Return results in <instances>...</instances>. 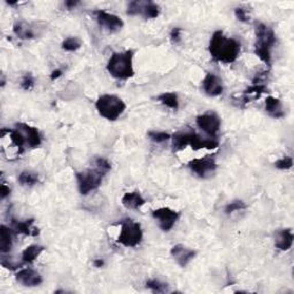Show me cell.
Listing matches in <instances>:
<instances>
[{"label": "cell", "instance_id": "cell-19", "mask_svg": "<svg viewBox=\"0 0 294 294\" xmlns=\"http://www.w3.org/2000/svg\"><path fill=\"white\" fill-rule=\"evenodd\" d=\"M190 146L193 148L194 151H198V149H201V148L215 149L219 147V142L216 141L215 138H209V139L201 138L199 134H197L193 131V133H192V137H191Z\"/></svg>", "mask_w": 294, "mask_h": 294}, {"label": "cell", "instance_id": "cell-39", "mask_svg": "<svg viewBox=\"0 0 294 294\" xmlns=\"http://www.w3.org/2000/svg\"><path fill=\"white\" fill-rule=\"evenodd\" d=\"M79 4H80V2H73V0H71V2H66V3H65V6H66L67 8H69V9H73V8L76 7Z\"/></svg>", "mask_w": 294, "mask_h": 294}, {"label": "cell", "instance_id": "cell-17", "mask_svg": "<svg viewBox=\"0 0 294 294\" xmlns=\"http://www.w3.org/2000/svg\"><path fill=\"white\" fill-rule=\"evenodd\" d=\"M16 128L26 133L25 137L27 139V143L31 148H35V147H38L41 145L42 136H41L40 131H38V129L33 128V127H31V125L26 124V123H17Z\"/></svg>", "mask_w": 294, "mask_h": 294}, {"label": "cell", "instance_id": "cell-28", "mask_svg": "<svg viewBox=\"0 0 294 294\" xmlns=\"http://www.w3.org/2000/svg\"><path fill=\"white\" fill-rule=\"evenodd\" d=\"M146 287L154 293H166L169 291V285L167 283L160 282L159 279H149L146 282Z\"/></svg>", "mask_w": 294, "mask_h": 294}, {"label": "cell", "instance_id": "cell-11", "mask_svg": "<svg viewBox=\"0 0 294 294\" xmlns=\"http://www.w3.org/2000/svg\"><path fill=\"white\" fill-rule=\"evenodd\" d=\"M94 15L98 25L108 32H116L121 30L124 26L122 18L117 15H114L112 13L106 11H95Z\"/></svg>", "mask_w": 294, "mask_h": 294}, {"label": "cell", "instance_id": "cell-21", "mask_svg": "<svg viewBox=\"0 0 294 294\" xmlns=\"http://www.w3.org/2000/svg\"><path fill=\"white\" fill-rule=\"evenodd\" d=\"M266 112L273 119H282L285 115L283 110L282 101L278 98L271 97V95L266 99Z\"/></svg>", "mask_w": 294, "mask_h": 294}, {"label": "cell", "instance_id": "cell-20", "mask_svg": "<svg viewBox=\"0 0 294 294\" xmlns=\"http://www.w3.org/2000/svg\"><path fill=\"white\" fill-rule=\"evenodd\" d=\"M268 92V88L264 84H259V83H254L252 86H249L248 89H246L244 91L243 97L240 98V101H243L244 104L250 103L252 100L259 99L261 97V94Z\"/></svg>", "mask_w": 294, "mask_h": 294}, {"label": "cell", "instance_id": "cell-27", "mask_svg": "<svg viewBox=\"0 0 294 294\" xmlns=\"http://www.w3.org/2000/svg\"><path fill=\"white\" fill-rule=\"evenodd\" d=\"M17 181L22 186L31 187L40 182V176H38V173L36 172L26 170V171H22L20 175H18Z\"/></svg>", "mask_w": 294, "mask_h": 294}, {"label": "cell", "instance_id": "cell-35", "mask_svg": "<svg viewBox=\"0 0 294 294\" xmlns=\"http://www.w3.org/2000/svg\"><path fill=\"white\" fill-rule=\"evenodd\" d=\"M236 17L238 18L240 22H248L249 21V14L248 11L244 7H238L234 9Z\"/></svg>", "mask_w": 294, "mask_h": 294}, {"label": "cell", "instance_id": "cell-36", "mask_svg": "<svg viewBox=\"0 0 294 294\" xmlns=\"http://www.w3.org/2000/svg\"><path fill=\"white\" fill-rule=\"evenodd\" d=\"M181 33H182L181 28H173L170 31V41L172 44H177V43L181 42Z\"/></svg>", "mask_w": 294, "mask_h": 294}, {"label": "cell", "instance_id": "cell-10", "mask_svg": "<svg viewBox=\"0 0 294 294\" xmlns=\"http://www.w3.org/2000/svg\"><path fill=\"white\" fill-rule=\"evenodd\" d=\"M187 167L200 178H206L215 172L218 165H216V161L213 156L207 155L205 158L194 159V160L190 161Z\"/></svg>", "mask_w": 294, "mask_h": 294}, {"label": "cell", "instance_id": "cell-2", "mask_svg": "<svg viewBox=\"0 0 294 294\" xmlns=\"http://www.w3.org/2000/svg\"><path fill=\"white\" fill-rule=\"evenodd\" d=\"M133 51L129 50L121 53H114L110 56L107 64L108 73L114 79L117 80H129L133 77Z\"/></svg>", "mask_w": 294, "mask_h": 294}, {"label": "cell", "instance_id": "cell-34", "mask_svg": "<svg viewBox=\"0 0 294 294\" xmlns=\"http://www.w3.org/2000/svg\"><path fill=\"white\" fill-rule=\"evenodd\" d=\"M33 85H35V79H33V76L28 73L27 75L23 76V79L21 81V88L25 90V91H30Z\"/></svg>", "mask_w": 294, "mask_h": 294}, {"label": "cell", "instance_id": "cell-30", "mask_svg": "<svg viewBox=\"0 0 294 294\" xmlns=\"http://www.w3.org/2000/svg\"><path fill=\"white\" fill-rule=\"evenodd\" d=\"M247 208V206H246V204L244 201L242 200H234V201H231L230 204H228L225 206V208H224V213L226 215H231L232 213H234V211H240V210H244Z\"/></svg>", "mask_w": 294, "mask_h": 294}, {"label": "cell", "instance_id": "cell-3", "mask_svg": "<svg viewBox=\"0 0 294 294\" xmlns=\"http://www.w3.org/2000/svg\"><path fill=\"white\" fill-rule=\"evenodd\" d=\"M255 33H257L255 54L264 64L270 65V62H271V49L275 43H276V35H275L271 28L263 25V23H258L257 28H255Z\"/></svg>", "mask_w": 294, "mask_h": 294}, {"label": "cell", "instance_id": "cell-12", "mask_svg": "<svg viewBox=\"0 0 294 294\" xmlns=\"http://www.w3.org/2000/svg\"><path fill=\"white\" fill-rule=\"evenodd\" d=\"M170 254L178 266L181 268H185L195 258L197 252L194 249L186 247L184 245L177 244L171 248Z\"/></svg>", "mask_w": 294, "mask_h": 294}, {"label": "cell", "instance_id": "cell-1", "mask_svg": "<svg viewBox=\"0 0 294 294\" xmlns=\"http://www.w3.org/2000/svg\"><path fill=\"white\" fill-rule=\"evenodd\" d=\"M209 53L215 61L232 64L239 56L240 43L234 38L226 37L221 30H218L210 40Z\"/></svg>", "mask_w": 294, "mask_h": 294}, {"label": "cell", "instance_id": "cell-33", "mask_svg": "<svg viewBox=\"0 0 294 294\" xmlns=\"http://www.w3.org/2000/svg\"><path fill=\"white\" fill-rule=\"evenodd\" d=\"M273 166L279 170L291 169L293 166V159L291 156H284L273 163Z\"/></svg>", "mask_w": 294, "mask_h": 294}, {"label": "cell", "instance_id": "cell-13", "mask_svg": "<svg viewBox=\"0 0 294 294\" xmlns=\"http://www.w3.org/2000/svg\"><path fill=\"white\" fill-rule=\"evenodd\" d=\"M202 88L207 95L209 97H218L223 93V82L218 75L213 73L206 74L205 79L202 80Z\"/></svg>", "mask_w": 294, "mask_h": 294}, {"label": "cell", "instance_id": "cell-9", "mask_svg": "<svg viewBox=\"0 0 294 294\" xmlns=\"http://www.w3.org/2000/svg\"><path fill=\"white\" fill-rule=\"evenodd\" d=\"M197 125L210 138H215L220 131L221 119L218 114L208 112L197 117Z\"/></svg>", "mask_w": 294, "mask_h": 294}, {"label": "cell", "instance_id": "cell-25", "mask_svg": "<svg viewBox=\"0 0 294 294\" xmlns=\"http://www.w3.org/2000/svg\"><path fill=\"white\" fill-rule=\"evenodd\" d=\"M13 31L18 38H21V40H31V38H35V32H33L32 28L26 22L16 23L13 28Z\"/></svg>", "mask_w": 294, "mask_h": 294}, {"label": "cell", "instance_id": "cell-15", "mask_svg": "<svg viewBox=\"0 0 294 294\" xmlns=\"http://www.w3.org/2000/svg\"><path fill=\"white\" fill-rule=\"evenodd\" d=\"M35 220L29 219L26 221H12V229L15 233L20 234H26V236H31V237H37L40 234V229L36 228L35 225Z\"/></svg>", "mask_w": 294, "mask_h": 294}, {"label": "cell", "instance_id": "cell-26", "mask_svg": "<svg viewBox=\"0 0 294 294\" xmlns=\"http://www.w3.org/2000/svg\"><path fill=\"white\" fill-rule=\"evenodd\" d=\"M158 100L172 110H177L180 107V100H178V95L175 92H163L159 95Z\"/></svg>", "mask_w": 294, "mask_h": 294}, {"label": "cell", "instance_id": "cell-24", "mask_svg": "<svg viewBox=\"0 0 294 294\" xmlns=\"http://www.w3.org/2000/svg\"><path fill=\"white\" fill-rule=\"evenodd\" d=\"M45 248L40 245H30L22 252V261L25 263H32L40 257Z\"/></svg>", "mask_w": 294, "mask_h": 294}, {"label": "cell", "instance_id": "cell-16", "mask_svg": "<svg viewBox=\"0 0 294 294\" xmlns=\"http://www.w3.org/2000/svg\"><path fill=\"white\" fill-rule=\"evenodd\" d=\"M294 236L291 229H281L275 233V246L283 252L290 249L293 245Z\"/></svg>", "mask_w": 294, "mask_h": 294}, {"label": "cell", "instance_id": "cell-22", "mask_svg": "<svg viewBox=\"0 0 294 294\" xmlns=\"http://www.w3.org/2000/svg\"><path fill=\"white\" fill-rule=\"evenodd\" d=\"M12 229L7 228L6 225L0 226V250L3 254L11 252L13 247V236Z\"/></svg>", "mask_w": 294, "mask_h": 294}, {"label": "cell", "instance_id": "cell-4", "mask_svg": "<svg viewBox=\"0 0 294 294\" xmlns=\"http://www.w3.org/2000/svg\"><path fill=\"white\" fill-rule=\"evenodd\" d=\"M95 108H97L100 116L108 120V121H116L124 113L125 106L124 101L114 94L100 95L95 101Z\"/></svg>", "mask_w": 294, "mask_h": 294}, {"label": "cell", "instance_id": "cell-8", "mask_svg": "<svg viewBox=\"0 0 294 294\" xmlns=\"http://www.w3.org/2000/svg\"><path fill=\"white\" fill-rule=\"evenodd\" d=\"M152 216L154 220L158 221L160 229L165 232H168L173 228V225L180 219V213L171 208H168V207H162V208L153 210Z\"/></svg>", "mask_w": 294, "mask_h": 294}, {"label": "cell", "instance_id": "cell-5", "mask_svg": "<svg viewBox=\"0 0 294 294\" xmlns=\"http://www.w3.org/2000/svg\"><path fill=\"white\" fill-rule=\"evenodd\" d=\"M143 240L142 226L132 219L121 221V231L117 237V243L125 247H137Z\"/></svg>", "mask_w": 294, "mask_h": 294}, {"label": "cell", "instance_id": "cell-38", "mask_svg": "<svg viewBox=\"0 0 294 294\" xmlns=\"http://www.w3.org/2000/svg\"><path fill=\"white\" fill-rule=\"evenodd\" d=\"M62 75V70L61 69H56V70H53L52 74H51V80L52 81H55L59 79V77Z\"/></svg>", "mask_w": 294, "mask_h": 294}, {"label": "cell", "instance_id": "cell-23", "mask_svg": "<svg viewBox=\"0 0 294 294\" xmlns=\"http://www.w3.org/2000/svg\"><path fill=\"white\" fill-rule=\"evenodd\" d=\"M193 131L189 132H177L172 136V149L173 152H178L184 149L187 145H190L191 137Z\"/></svg>", "mask_w": 294, "mask_h": 294}, {"label": "cell", "instance_id": "cell-7", "mask_svg": "<svg viewBox=\"0 0 294 294\" xmlns=\"http://www.w3.org/2000/svg\"><path fill=\"white\" fill-rule=\"evenodd\" d=\"M127 14L130 16L141 15L145 18H155L160 14V7L153 2L134 0V2L129 3Z\"/></svg>", "mask_w": 294, "mask_h": 294}, {"label": "cell", "instance_id": "cell-14", "mask_svg": "<svg viewBox=\"0 0 294 294\" xmlns=\"http://www.w3.org/2000/svg\"><path fill=\"white\" fill-rule=\"evenodd\" d=\"M16 281L27 287H36L43 283V277L40 272L30 268L21 269L16 273Z\"/></svg>", "mask_w": 294, "mask_h": 294}, {"label": "cell", "instance_id": "cell-37", "mask_svg": "<svg viewBox=\"0 0 294 294\" xmlns=\"http://www.w3.org/2000/svg\"><path fill=\"white\" fill-rule=\"evenodd\" d=\"M9 194H11V189L3 183L2 184V190H0V197H2V199H5V198H7Z\"/></svg>", "mask_w": 294, "mask_h": 294}, {"label": "cell", "instance_id": "cell-29", "mask_svg": "<svg viewBox=\"0 0 294 294\" xmlns=\"http://www.w3.org/2000/svg\"><path fill=\"white\" fill-rule=\"evenodd\" d=\"M81 46H82V42L76 37L66 38V40L62 42V44H61L62 49H64L65 51H68V52H75L77 50H80Z\"/></svg>", "mask_w": 294, "mask_h": 294}, {"label": "cell", "instance_id": "cell-31", "mask_svg": "<svg viewBox=\"0 0 294 294\" xmlns=\"http://www.w3.org/2000/svg\"><path fill=\"white\" fill-rule=\"evenodd\" d=\"M147 136L152 142L156 143V144H162L167 141H169V139L171 138L170 134L165 131H149L147 133Z\"/></svg>", "mask_w": 294, "mask_h": 294}, {"label": "cell", "instance_id": "cell-32", "mask_svg": "<svg viewBox=\"0 0 294 294\" xmlns=\"http://www.w3.org/2000/svg\"><path fill=\"white\" fill-rule=\"evenodd\" d=\"M94 166H95V169H97L101 175H106L110 169H112V166H110V163L108 162V160H106L104 158H97L94 160Z\"/></svg>", "mask_w": 294, "mask_h": 294}, {"label": "cell", "instance_id": "cell-18", "mask_svg": "<svg viewBox=\"0 0 294 294\" xmlns=\"http://www.w3.org/2000/svg\"><path fill=\"white\" fill-rule=\"evenodd\" d=\"M145 199H144L142 194L137 191L127 192V193L122 197V205L127 209L137 210L141 208L142 206L145 205Z\"/></svg>", "mask_w": 294, "mask_h": 294}, {"label": "cell", "instance_id": "cell-6", "mask_svg": "<svg viewBox=\"0 0 294 294\" xmlns=\"http://www.w3.org/2000/svg\"><path fill=\"white\" fill-rule=\"evenodd\" d=\"M76 181L80 193L82 195H88L92 191L97 190L101 185L103 175L94 168V169L76 172Z\"/></svg>", "mask_w": 294, "mask_h": 294}, {"label": "cell", "instance_id": "cell-40", "mask_svg": "<svg viewBox=\"0 0 294 294\" xmlns=\"http://www.w3.org/2000/svg\"><path fill=\"white\" fill-rule=\"evenodd\" d=\"M94 266L100 268L101 266H104V261H103V260H100V259H99V260H95V261H94Z\"/></svg>", "mask_w": 294, "mask_h": 294}]
</instances>
